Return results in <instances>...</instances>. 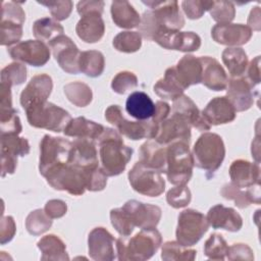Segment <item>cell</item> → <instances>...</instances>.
<instances>
[{"instance_id": "1", "label": "cell", "mask_w": 261, "mask_h": 261, "mask_svg": "<svg viewBox=\"0 0 261 261\" xmlns=\"http://www.w3.org/2000/svg\"><path fill=\"white\" fill-rule=\"evenodd\" d=\"M150 10L145 11L139 25V33L143 38L152 41L158 29L179 31L185 25V19L176 1H142Z\"/></svg>"}, {"instance_id": "2", "label": "cell", "mask_w": 261, "mask_h": 261, "mask_svg": "<svg viewBox=\"0 0 261 261\" xmlns=\"http://www.w3.org/2000/svg\"><path fill=\"white\" fill-rule=\"evenodd\" d=\"M101 168L107 176H116L122 173L132 159L134 150L123 144L121 135L111 128L104 127L98 138Z\"/></svg>"}, {"instance_id": "3", "label": "cell", "mask_w": 261, "mask_h": 261, "mask_svg": "<svg viewBox=\"0 0 261 261\" xmlns=\"http://www.w3.org/2000/svg\"><path fill=\"white\" fill-rule=\"evenodd\" d=\"M162 237L155 228L142 229L134 237L116 240L117 259L120 261H144L150 259L160 248Z\"/></svg>"}, {"instance_id": "4", "label": "cell", "mask_w": 261, "mask_h": 261, "mask_svg": "<svg viewBox=\"0 0 261 261\" xmlns=\"http://www.w3.org/2000/svg\"><path fill=\"white\" fill-rule=\"evenodd\" d=\"M194 165L198 168L214 172L225 156V147L222 138L214 133H204L196 141L192 152Z\"/></svg>"}, {"instance_id": "5", "label": "cell", "mask_w": 261, "mask_h": 261, "mask_svg": "<svg viewBox=\"0 0 261 261\" xmlns=\"http://www.w3.org/2000/svg\"><path fill=\"white\" fill-rule=\"evenodd\" d=\"M166 152L167 179L174 186L187 185L192 177L194 166L189 144L181 141L172 142L166 146Z\"/></svg>"}, {"instance_id": "6", "label": "cell", "mask_w": 261, "mask_h": 261, "mask_svg": "<svg viewBox=\"0 0 261 261\" xmlns=\"http://www.w3.org/2000/svg\"><path fill=\"white\" fill-rule=\"evenodd\" d=\"M25 113L30 125L55 133L63 132L71 120L70 114L65 109L48 101L31 106Z\"/></svg>"}, {"instance_id": "7", "label": "cell", "mask_w": 261, "mask_h": 261, "mask_svg": "<svg viewBox=\"0 0 261 261\" xmlns=\"http://www.w3.org/2000/svg\"><path fill=\"white\" fill-rule=\"evenodd\" d=\"M44 177L53 189L66 191L73 196H81L87 190L84 168L69 162L51 169Z\"/></svg>"}, {"instance_id": "8", "label": "cell", "mask_w": 261, "mask_h": 261, "mask_svg": "<svg viewBox=\"0 0 261 261\" xmlns=\"http://www.w3.org/2000/svg\"><path fill=\"white\" fill-rule=\"evenodd\" d=\"M105 118L108 122L113 124L118 133L133 141H138L141 139H154L158 126L151 120H139V121H129L123 114L120 106L110 105L105 110Z\"/></svg>"}, {"instance_id": "9", "label": "cell", "mask_w": 261, "mask_h": 261, "mask_svg": "<svg viewBox=\"0 0 261 261\" xmlns=\"http://www.w3.org/2000/svg\"><path fill=\"white\" fill-rule=\"evenodd\" d=\"M72 142L60 138L45 135L40 143L39 170L44 176L51 169L68 163Z\"/></svg>"}, {"instance_id": "10", "label": "cell", "mask_w": 261, "mask_h": 261, "mask_svg": "<svg viewBox=\"0 0 261 261\" xmlns=\"http://www.w3.org/2000/svg\"><path fill=\"white\" fill-rule=\"evenodd\" d=\"M208 228L209 222L203 213L195 209H186L178 215L175 231L176 241L185 247L194 246Z\"/></svg>"}, {"instance_id": "11", "label": "cell", "mask_w": 261, "mask_h": 261, "mask_svg": "<svg viewBox=\"0 0 261 261\" xmlns=\"http://www.w3.org/2000/svg\"><path fill=\"white\" fill-rule=\"evenodd\" d=\"M127 177L132 188L145 196L158 197L165 190V181L161 172L143 164L141 161L135 163L128 171Z\"/></svg>"}, {"instance_id": "12", "label": "cell", "mask_w": 261, "mask_h": 261, "mask_svg": "<svg viewBox=\"0 0 261 261\" xmlns=\"http://www.w3.org/2000/svg\"><path fill=\"white\" fill-rule=\"evenodd\" d=\"M152 41L168 50L181 52L197 51L201 46V38L194 32H180L169 29H158Z\"/></svg>"}, {"instance_id": "13", "label": "cell", "mask_w": 261, "mask_h": 261, "mask_svg": "<svg viewBox=\"0 0 261 261\" xmlns=\"http://www.w3.org/2000/svg\"><path fill=\"white\" fill-rule=\"evenodd\" d=\"M128 222L142 229L155 228L161 218V209L156 205L128 200L121 207Z\"/></svg>"}, {"instance_id": "14", "label": "cell", "mask_w": 261, "mask_h": 261, "mask_svg": "<svg viewBox=\"0 0 261 261\" xmlns=\"http://www.w3.org/2000/svg\"><path fill=\"white\" fill-rule=\"evenodd\" d=\"M30 153V143L18 135L1 136V176L14 173L17 166V157Z\"/></svg>"}, {"instance_id": "15", "label": "cell", "mask_w": 261, "mask_h": 261, "mask_svg": "<svg viewBox=\"0 0 261 261\" xmlns=\"http://www.w3.org/2000/svg\"><path fill=\"white\" fill-rule=\"evenodd\" d=\"M14 60L28 63L32 66H43L50 59V48L39 40H27L17 43L8 49Z\"/></svg>"}, {"instance_id": "16", "label": "cell", "mask_w": 261, "mask_h": 261, "mask_svg": "<svg viewBox=\"0 0 261 261\" xmlns=\"http://www.w3.org/2000/svg\"><path fill=\"white\" fill-rule=\"evenodd\" d=\"M49 48L55 60L65 72L72 74L80 72L79 59L81 51L69 37L65 35L58 36L49 43Z\"/></svg>"}, {"instance_id": "17", "label": "cell", "mask_w": 261, "mask_h": 261, "mask_svg": "<svg viewBox=\"0 0 261 261\" xmlns=\"http://www.w3.org/2000/svg\"><path fill=\"white\" fill-rule=\"evenodd\" d=\"M191 124L180 114L172 113L169 118L163 120L155 136V141L161 145H168L175 141L190 143L191 140Z\"/></svg>"}, {"instance_id": "18", "label": "cell", "mask_w": 261, "mask_h": 261, "mask_svg": "<svg viewBox=\"0 0 261 261\" xmlns=\"http://www.w3.org/2000/svg\"><path fill=\"white\" fill-rule=\"evenodd\" d=\"M89 255L96 261H111L117 258L116 240L104 227H95L88 237Z\"/></svg>"}, {"instance_id": "19", "label": "cell", "mask_w": 261, "mask_h": 261, "mask_svg": "<svg viewBox=\"0 0 261 261\" xmlns=\"http://www.w3.org/2000/svg\"><path fill=\"white\" fill-rule=\"evenodd\" d=\"M257 92L254 86L245 76L230 77L226 86V98L233 106L236 112L246 111L254 104Z\"/></svg>"}, {"instance_id": "20", "label": "cell", "mask_w": 261, "mask_h": 261, "mask_svg": "<svg viewBox=\"0 0 261 261\" xmlns=\"http://www.w3.org/2000/svg\"><path fill=\"white\" fill-rule=\"evenodd\" d=\"M52 88L53 82L50 75L42 73L33 76L20 93V105L27 110L31 106L47 102V99L52 92Z\"/></svg>"}, {"instance_id": "21", "label": "cell", "mask_w": 261, "mask_h": 261, "mask_svg": "<svg viewBox=\"0 0 261 261\" xmlns=\"http://www.w3.org/2000/svg\"><path fill=\"white\" fill-rule=\"evenodd\" d=\"M211 37L220 45L237 47L248 43L252 37V30L242 23H217L211 30Z\"/></svg>"}, {"instance_id": "22", "label": "cell", "mask_w": 261, "mask_h": 261, "mask_svg": "<svg viewBox=\"0 0 261 261\" xmlns=\"http://www.w3.org/2000/svg\"><path fill=\"white\" fill-rule=\"evenodd\" d=\"M231 184L241 189H248L260 185V166L247 160H234L229 166Z\"/></svg>"}, {"instance_id": "23", "label": "cell", "mask_w": 261, "mask_h": 261, "mask_svg": "<svg viewBox=\"0 0 261 261\" xmlns=\"http://www.w3.org/2000/svg\"><path fill=\"white\" fill-rule=\"evenodd\" d=\"M209 225L213 228H222L228 231H239L243 226L242 216L230 207L217 204L211 207L207 213Z\"/></svg>"}, {"instance_id": "24", "label": "cell", "mask_w": 261, "mask_h": 261, "mask_svg": "<svg viewBox=\"0 0 261 261\" xmlns=\"http://www.w3.org/2000/svg\"><path fill=\"white\" fill-rule=\"evenodd\" d=\"M202 79L201 83L212 91H223L227 86V75L220 63L210 56H201Z\"/></svg>"}, {"instance_id": "25", "label": "cell", "mask_w": 261, "mask_h": 261, "mask_svg": "<svg viewBox=\"0 0 261 261\" xmlns=\"http://www.w3.org/2000/svg\"><path fill=\"white\" fill-rule=\"evenodd\" d=\"M202 115L210 125L231 122L236 118V110L225 97H215L202 110Z\"/></svg>"}, {"instance_id": "26", "label": "cell", "mask_w": 261, "mask_h": 261, "mask_svg": "<svg viewBox=\"0 0 261 261\" xmlns=\"http://www.w3.org/2000/svg\"><path fill=\"white\" fill-rule=\"evenodd\" d=\"M69 163L85 168L98 166V152L95 141L90 139H75L72 142Z\"/></svg>"}, {"instance_id": "27", "label": "cell", "mask_w": 261, "mask_h": 261, "mask_svg": "<svg viewBox=\"0 0 261 261\" xmlns=\"http://www.w3.org/2000/svg\"><path fill=\"white\" fill-rule=\"evenodd\" d=\"M102 14L90 12L81 17L75 27L77 37L86 43H96L102 39L105 33V23Z\"/></svg>"}, {"instance_id": "28", "label": "cell", "mask_w": 261, "mask_h": 261, "mask_svg": "<svg viewBox=\"0 0 261 261\" xmlns=\"http://www.w3.org/2000/svg\"><path fill=\"white\" fill-rule=\"evenodd\" d=\"M172 113H177L182 115L191 124L200 132L209 130L211 125L207 122V120L200 112L199 108L195 104V102L188 96L181 95L177 99L173 100L172 104Z\"/></svg>"}, {"instance_id": "29", "label": "cell", "mask_w": 261, "mask_h": 261, "mask_svg": "<svg viewBox=\"0 0 261 261\" xmlns=\"http://www.w3.org/2000/svg\"><path fill=\"white\" fill-rule=\"evenodd\" d=\"M174 68L176 76L185 90L192 85L201 83L202 64L200 57L187 54L182 56Z\"/></svg>"}, {"instance_id": "30", "label": "cell", "mask_w": 261, "mask_h": 261, "mask_svg": "<svg viewBox=\"0 0 261 261\" xmlns=\"http://www.w3.org/2000/svg\"><path fill=\"white\" fill-rule=\"evenodd\" d=\"M140 161L159 172H166L167 152L165 145L148 140L140 148Z\"/></svg>"}, {"instance_id": "31", "label": "cell", "mask_w": 261, "mask_h": 261, "mask_svg": "<svg viewBox=\"0 0 261 261\" xmlns=\"http://www.w3.org/2000/svg\"><path fill=\"white\" fill-rule=\"evenodd\" d=\"M102 124L97 123L93 120L87 119L84 116L71 118L63 133L65 136L72 137L75 139H90L97 141L102 132L104 130Z\"/></svg>"}, {"instance_id": "32", "label": "cell", "mask_w": 261, "mask_h": 261, "mask_svg": "<svg viewBox=\"0 0 261 261\" xmlns=\"http://www.w3.org/2000/svg\"><path fill=\"white\" fill-rule=\"evenodd\" d=\"M125 110L134 118L138 120H146L153 116L155 104L149 95L144 92L137 91L127 97Z\"/></svg>"}, {"instance_id": "33", "label": "cell", "mask_w": 261, "mask_h": 261, "mask_svg": "<svg viewBox=\"0 0 261 261\" xmlns=\"http://www.w3.org/2000/svg\"><path fill=\"white\" fill-rule=\"evenodd\" d=\"M260 185L253 186L251 188H248L246 191L238 188L233 184H225L221 190L220 194L223 198L227 200H232L236 205L243 209L248 207L251 203H260V191H259Z\"/></svg>"}, {"instance_id": "34", "label": "cell", "mask_w": 261, "mask_h": 261, "mask_svg": "<svg viewBox=\"0 0 261 261\" xmlns=\"http://www.w3.org/2000/svg\"><path fill=\"white\" fill-rule=\"evenodd\" d=\"M113 22L122 29H134L140 25L141 16L127 1H113L110 7Z\"/></svg>"}, {"instance_id": "35", "label": "cell", "mask_w": 261, "mask_h": 261, "mask_svg": "<svg viewBox=\"0 0 261 261\" xmlns=\"http://www.w3.org/2000/svg\"><path fill=\"white\" fill-rule=\"evenodd\" d=\"M154 92L163 99L168 100H175L184 94L185 88L179 83L174 66L168 67L165 72L164 76L156 82L154 85Z\"/></svg>"}, {"instance_id": "36", "label": "cell", "mask_w": 261, "mask_h": 261, "mask_svg": "<svg viewBox=\"0 0 261 261\" xmlns=\"http://www.w3.org/2000/svg\"><path fill=\"white\" fill-rule=\"evenodd\" d=\"M39 250L41 251V260H53V261H65L69 260V256L66 252V246L63 241L55 234H47L39 240L37 243Z\"/></svg>"}, {"instance_id": "37", "label": "cell", "mask_w": 261, "mask_h": 261, "mask_svg": "<svg viewBox=\"0 0 261 261\" xmlns=\"http://www.w3.org/2000/svg\"><path fill=\"white\" fill-rule=\"evenodd\" d=\"M221 58L230 73V77L243 76L248 67V56L244 49L227 47L222 51Z\"/></svg>"}, {"instance_id": "38", "label": "cell", "mask_w": 261, "mask_h": 261, "mask_svg": "<svg viewBox=\"0 0 261 261\" xmlns=\"http://www.w3.org/2000/svg\"><path fill=\"white\" fill-rule=\"evenodd\" d=\"M105 67L104 55L97 50H88L81 52L79 59L80 71L91 77H97L102 74Z\"/></svg>"}, {"instance_id": "39", "label": "cell", "mask_w": 261, "mask_h": 261, "mask_svg": "<svg viewBox=\"0 0 261 261\" xmlns=\"http://www.w3.org/2000/svg\"><path fill=\"white\" fill-rule=\"evenodd\" d=\"M33 33L39 41L50 43L58 36L63 35L64 29L57 20L50 17H43L34 22Z\"/></svg>"}, {"instance_id": "40", "label": "cell", "mask_w": 261, "mask_h": 261, "mask_svg": "<svg viewBox=\"0 0 261 261\" xmlns=\"http://www.w3.org/2000/svg\"><path fill=\"white\" fill-rule=\"evenodd\" d=\"M63 89L66 98L77 107H86L92 101V89L85 83L72 82L65 85Z\"/></svg>"}, {"instance_id": "41", "label": "cell", "mask_w": 261, "mask_h": 261, "mask_svg": "<svg viewBox=\"0 0 261 261\" xmlns=\"http://www.w3.org/2000/svg\"><path fill=\"white\" fill-rule=\"evenodd\" d=\"M197 251L188 249L177 241H168L163 244L161 250V259L164 261H193Z\"/></svg>"}, {"instance_id": "42", "label": "cell", "mask_w": 261, "mask_h": 261, "mask_svg": "<svg viewBox=\"0 0 261 261\" xmlns=\"http://www.w3.org/2000/svg\"><path fill=\"white\" fill-rule=\"evenodd\" d=\"M112 45L119 52L134 53L142 46V36L139 32H120L114 37Z\"/></svg>"}, {"instance_id": "43", "label": "cell", "mask_w": 261, "mask_h": 261, "mask_svg": "<svg viewBox=\"0 0 261 261\" xmlns=\"http://www.w3.org/2000/svg\"><path fill=\"white\" fill-rule=\"evenodd\" d=\"M52 225V218H50L46 212L42 209H36L27 216L25 228L29 233L33 236H39L47 231Z\"/></svg>"}, {"instance_id": "44", "label": "cell", "mask_w": 261, "mask_h": 261, "mask_svg": "<svg viewBox=\"0 0 261 261\" xmlns=\"http://www.w3.org/2000/svg\"><path fill=\"white\" fill-rule=\"evenodd\" d=\"M227 251V243L219 233H212L204 244V255L210 260H224Z\"/></svg>"}, {"instance_id": "45", "label": "cell", "mask_w": 261, "mask_h": 261, "mask_svg": "<svg viewBox=\"0 0 261 261\" xmlns=\"http://www.w3.org/2000/svg\"><path fill=\"white\" fill-rule=\"evenodd\" d=\"M27 80V67L20 62H12L2 68L0 74L1 84L8 85L10 87L15 85H21Z\"/></svg>"}, {"instance_id": "46", "label": "cell", "mask_w": 261, "mask_h": 261, "mask_svg": "<svg viewBox=\"0 0 261 261\" xmlns=\"http://www.w3.org/2000/svg\"><path fill=\"white\" fill-rule=\"evenodd\" d=\"M14 108L0 109V129L3 135H19L22 130L20 119Z\"/></svg>"}, {"instance_id": "47", "label": "cell", "mask_w": 261, "mask_h": 261, "mask_svg": "<svg viewBox=\"0 0 261 261\" xmlns=\"http://www.w3.org/2000/svg\"><path fill=\"white\" fill-rule=\"evenodd\" d=\"M211 17L218 23H229L236 15V8L230 1H212L208 10Z\"/></svg>"}, {"instance_id": "48", "label": "cell", "mask_w": 261, "mask_h": 261, "mask_svg": "<svg viewBox=\"0 0 261 261\" xmlns=\"http://www.w3.org/2000/svg\"><path fill=\"white\" fill-rule=\"evenodd\" d=\"M86 177L87 190L91 192H98L104 190L107 184V175L102 170L101 166H92L84 168Z\"/></svg>"}, {"instance_id": "49", "label": "cell", "mask_w": 261, "mask_h": 261, "mask_svg": "<svg viewBox=\"0 0 261 261\" xmlns=\"http://www.w3.org/2000/svg\"><path fill=\"white\" fill-rule=\"evenodd\" d=\"M138 86L137 75L128 70L118 72L111 82L112 90L117 94H124L129 90H133Z\"/></svg>"}, {"instance_id": "50", "label": "cell", "mask_w": 261, "mask_h": 261, "mask_svg": "<svg viewBox=\"0 0 261 261\" xmlns=\"http://www.w3.org/2000/svg\"><path fill=\"white\" fill-rule=\"evenodd\" d=\"M192 194L186 185L175 186L166 193V201L173 208H182L190 204Z\"/></svg>"}, {"instance_id": "51", "label": "cell", "mask_w": 261, "mask_h": 261, "mask_svg": "<svg viewBox=\"0 0 261 261\" xmlns=\"http://www.w3.org/2000/svg\"><path fill=\"white\" fill-rule=\"evenodd\" d=\"M25 20V13L19 3L3 1L1 4V21H10L22 24Z\"/></svg>"}, {"instance_id": "52", "label": "cell", "mask_w": 261, "mask_h": 261, "mask_svg": "<svg viewBox=\"0 0 261 261\" xmlns=\"http://www.w3.org/2000/svg\"><path fill=\"white\" fill-rule=\"evenodd\" d=\"M1 45L10 46L17 43L22 36V24L1 21Z\"/></svg>"}, {"instance_id": "53", "label": "cell", "mask_w": 261, "mask_h": 261, "mask_svg": "<svg viewBox=\"0 0 261 261\" xmlns=\"http://www.w3.org/2000/svg\"><path fill=\"white\" fill-rule=\"evenodd\" d=\"M39 4L46 6L49 10L52 16L56 20H64L66 19L72 10V2L70 0H64V1H38Z\"/></svg>"}, {"instance_id": "54", "label": "cell", "mask_w": 261, "mask_h": 261, "mask_svg": "<svg viewBox=\"0 0 261 261\" xmlns=\"http://www.w3.org/2000/svg\"><path fill=\"white\" fill-rule=\"evenodd\" d=\"M212 5V1L202 0H186L181 2V7L186 15L190 19H198L203 16L205 11H208Z\"/></svg>"}, {"instance_id": "55", "label": "cell", "mask_w": 261, "mask_h": 261, "mask_svg": "<svg viewBox=\"0 0 261 261\" xmlns=\"http://www.w3.org/2000/svg\"><path fill=\"white\" fill-rule=\"evenodd\" d=\"M110 220L113 227L121 237H128L134 231V226L128 222L121 207L114 208L110 211Z\"/></svg>"}, {"instance_id": "56", "label": "cell", "mask_w": 261, "mask_h": 261, "mask_svg": "<svg viewBox=\"0 0 261 261\" xmlns=\"http://www.w3.org/2000/svg\"><path fill=\"white\" fill-rule=\"evenodd\" d=\"M226 258L228 260H248L251 261L254 259V254L252 249L243 243L233 244L228 247V251L226 254Z\"/></svg>"}, {"instance_id": "57", "label": "cell", "mask_w": 261, "mask_h": 261, "mask_svg": "<svg viewBox=\"0 0 261 261\" xmlns=\"http://www.w3.org/2000/svg\"><path fill=\"white\" fill-rule=\"evenodd\" d=\"M16 231V225L14 219L11 216H2L0 223V243L5 245L10 242Z\"/></svg>"}, {"instance_id": "58", "label": "cell", "mask_w": 261, "mask_h": 261, "mask_svg": "<svg viewBox=\"0 0 261 261\" xmlns=\"http://www.w3.org/2000/svg\"><path fill=\"white\" fill-rule=\"evenodd\" d=\"M44 211L46 214L54 219V218H60L63 215H65L67 211V205L64 201L62 200H57V199H52L49 200L44 207Z\"/></svg>"}, {"instance_id": "59", "label": "cell", "mask_w": 261, "mask_h": 261, "mask_svg": "<svg viewBox=\"0 0 261 261\" xmlns=\"http://www.w3.org/2000/svg\"><path fill=\"white\" fill-rule=\"evenodd\" d=\"M103 8H104V1H94V0L80 1L76 4L77 13L81 16H83L87 13H90V12H98V13L102 14Z\"/></svg>"}, {"instance_id": "60", "label": "cell", "mask_w": 261, "mask_h": 261, "mask_svg": "<svg viewBox=\"0 0 261 261\" xmlns=\"http://www.w3.org/2000/svg\"><path fill=\"white\" fill-rule=\"evenodd\" d=\"M170 112V106L164 101H157L155 103V111L151 117V121L159 125L163 120H165Z\"/></svg>"}, {"instance_id": "61", "label": "cell", "mask_w": 261, "mask_h": 261, "mask_svg": "<svg viewBox=\"0 0 261 261\" xmlns=\"http://www.w3.org/2000/svg\"><path fill=\"white\" fill-rule=\"evenodd\" d=\"M248 81L255 87L260 83V56L251 60L248 68Z\"/></svg>"}, {"instance_id": "62", "label": "cell", "mask_w": 261, "mask_h": 261, "mask_svg": "<svg viewBox=\"0 0 261 261\" xmlns=\"http://www.w3.org/2000/svg\"><path fill=\"white\" fill-rule=\"evenodd\" d=\"M13 108L11 99V87L5 84L0 85V109Z\"/></svg>"}, {"instance_id": "63", "label": "cell", "mask_w": 261, "mask_h": 261, "mask_svg": "<svg viewBox=\"0 0 261 261\" xmlns=\"http://www.w3.org/2000/svg\"><path fill=\"white\" fill-rule=\"evenodd\" d=\"M248 24L249 28L252 30V28L256 31L260 30V9L258 6L254 7V9L251 10L249 18H248Z\"/></svg>"}]
</instances>
